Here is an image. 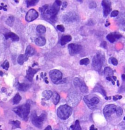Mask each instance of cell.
Here are the masks:
<instances>
[{
  "label": "cell",
  "mask_w": 125,
  "mask_h": 130,
  "mask_svg": "<svg viewBox=\"0 0 125 130\" xmlns=\"http://www.w3.org/2000/svg\"><path fill=\"white\" fill-rule=\"evenodd\" d=\"M39 17V13L37 11L34 9H31L28 10V12H27L26 15V20L28 22H32L33 20H35L37 18H38Z\"/></svg>",
  "instance_id": "cell-11"
},
{
  "label": "cell",
  "mask_w": 125,
  "mask_h": 130,
  "mask_svg": "<svg viewBox=\"0 0 125 130\" xmlns=\"http://www.w3.org/2000/svg\"><path fill=\"white\" fill-rule=\"evenodd\" d=\"M55 130H58V129H55Z\"/></svg>",
  "instance_id": "cell-54"
},
{
  "label": "cell",
  "mask_w": 125,
  "mask_h": 130,
  "mask_svg": "<svg viewBox=\"0 0 125 130\" xmlns=\"http://www.w3.org/2000/svg\"><path fill=\"white\" fill-rule=\"evenodd\" d=\"M52 102L54 103L55 105H58V103L59 102L60 100V95L58 94L56 92H55V93L52 94Z\"/></svg>",
  "instance_id": "cell-23"
},
{
  "label": "cell",
  "mask_w": 125,
  "mask_h": 130,
  "mask_svg": "<svg viewBox=\"0 0 125 130\" xmlns=\"http://www.w3.org/2000/svg\"><path fill=\"white\" fill-rule=\"evenodd\" d=\"M113 99H114V100L116 101V100H118V98H117L116 96H114V97H113Z\"/></svg>",
  "instance_id": "cell-46"
},
{
  "label": "cell",
  "mask_w": 125,
  "mask_h": 130,
  "mask_svg": "<svg viewBox=\"0 0 125 130\" xmlns=\"http://www.w3.org/2000/svg\"><path fill=\"white\" fill-rule=\"evenodd\" d=\"M21 100H22V97H21L19 93H16L15 96H14V98H13V104H15V105H17V104H19Z\"/></svg>",
  "instance_id": "cell-25"
},
{
  "label": "cell",
  "mask_w": 125,
  "mask_h": 130,
  "mask_svg": "<svg viewBox=\"0 0 125 130\" xmlns=\"http://www.w3.org/2000/svg\"><path fill=\"white\" fill-rule=\"evenodd\" d=\"M61 5V1H56L51 6H49L48 5L43 6V7L40 8V11L43 17L51 20H53L56 19V17L58 14Z\"/></svg>",
  "instance_id": "cell-1"
},
{
  "label": "cell",
  "mask_w": 125,
  "mask_h": 130,
  "mask_svg": "<svg viewBox=\"0 0 125 130\" xmlns=\"http://www.w3.org/2000/svg\"><path fill=\"white\" fill-rule=\"evenodd\" d=\"M112 79L114 80V81H116V80H117V78H116L115 76H113L112 77Z\"/></svg>",
  "instance_id": "cell-47"
},
{
  "label": "cell",
  "mask_w": 125,
  "mask_h": 130,
  "mask_svg": "<svg viewBox=\"0 0 125 130\" xmlns=\"http://www.w3.org/2000/svg\"><path fill=\"white\" fill-rule=\"evenodd\" d=\"M119 26L121 30L125 31V19H123L119 23Z\"/></svg>",
  "instance_id": "cell-31"
},
{
  "label": "cell",
  "mask_w": 125,
  "mask_h": 130,
  "mask_svg": "<svg viewBox=\"0 0 125 130\" xmlns=\"http://www.w3.org/2000/svg\"><path fill=\"white\" fill-rule=\"evenodd\" d=\"M107 39H108L110 42H111V43H114L116 40L115 37H114V34H113V33H112V34H108V35L107 36Z\"/></svg>",
  "instance_id": "cell-28"
},
{
  "label": "cell",
  "mask_w": 125,
  "mask_h": 130,
  "mask_svg": "<svg viewBox=\"0 0 125 130\" xmlns=\"http://www.w3.org/2000/svg\"><path fill=\"white\" fill-rule=\"evenodd\" d=\"M71 128H72V130H82L80 124H79V122L78 120H76L75 122V125L71 126Z\"/></svg>",
  "instance_id": "cell-26"
},
{
  "label": "cell",
  "mask_w": 125,
  "mask_h": 130,
  "mask_svg": "<svg viewBox=\"0 0 125 130\" xmlns=\"http://www.w3.org/2000/svg\"><path fill=\"white\" fill-rule=\"evenodd\" d=\"M117 108V107L115 105H112V104L111 105H106L103 109L104 115L106 117H111L113 114L116 112Z\"/></svg>",
  "instance_id": "cell-8"
},
{
  "label": "cell",
  "mask_w": 125,
  "mask_h": 130,
  "mask_svg": "<svg viewBox=\"0 0 125 130\" xmlns=\"http://www.w3.org/2000/svg\"><path fill=\"white\" fill-rule=\"evenodd\" d=\"M28 59V57L26 56L25 54H20L18 57L17 62L20 65H23L24 62Z\"/></svg>",
  "instance_id": "cell-20"
},
{
  "label": "cell",
  "mask_w": 125,
  "mask_h": 130,
  "mask_svg": "<svg viewBox=\"0 0 125 130\" xmlns=\"http://www.w3.org/2000/svg\"><path fill=\"white\" fill-rule=\"evenodd\" d=\"M90 63V60L88 58L82 59L80 60L81 65H88Z\"/></svg>",
  "instance_id": "cell-32"
},
{
  "label": "cell",
  "mask_w": 125,
  "mask_h": 130,
  "mask_svg": "<svg viewBox=\"0 0 125 130\" xmlns=\"http://www.w3.org/2000/svg\"><path fill=\"white\" fill-rule=\"evenodd\" d=\"M26 2L27 6L30 7L36 5L39 3V1L38 0H31V1H26Z\"/></svg>",
  "instance_id": "cell-27"
},
{
  "label": "cell",
  "mask_w": 125,
  "mask_h": 130,
  "mask_svg": "<svg viewBox=\"0 0 125 130\" xmlns=\"http://www.w3.org/2000/svg\"><path fill=\"white\" fill-rule=\"evenodd\" d=\"M68 50L69 53L70 55L74 56L79 53L82 50V46L80 45L74 44V43H71L68 46Z\"/></svg>",
  "instance_id": "cell-10"
},
{
  "label": "cell",
  "mask_w": 125,
  "mask_h": 130,
  "mask_svg": "<svg viewBox=\"0 0 125 130\" xmlns=\"http://www.w3.org/2000/svg\"><path fill=\"white\" fill-rule=\"evenodd\" d=\"M36 30H37V32H39V34H43L46 31V28L43 25H40L37 26Z\"/></svg>",
  "instance_id": "cell-24"
},
{
  "label": "cell",
  "mask_w": 125,
  "mask_h": 130,
  "mask_svg": "<svg viewBox=\"0 0 125 130\" xmlns=\"http://www.w3.org/2000/svg\"><path fill=\"white\" fill-rule=\"evenodd\" d=\"M72 108L70 106L64 105L59 106L57 110V115L62 120H66L71 116Z\"/></svg>",
  "instance_id": "cell-4"
},
{
  "label": "cell",
  "mask_w": 125,
  "mask_h": 130,
  "mask_svg": "<svg viewBox=\"0 0 125 130\" xmlns=\"http://www.w3.org/2000/svg\"><path fill=\"white\" fill-rule=\"evenodd\" d=\"M104 72V75H106V77H112L114 75V72H113L112 69L109 67L105 68Z\"/></svg>",
  "instance_id": "cell-22"
},
{
  "label": "cell",
  "mask_w": 125,
  "mask_h": 130,
  "mask_svg": "<svg viewBox=\"0 0 125 130\" xmlns=\"http://www.w3.org/2000/svg\"><path fill=\"white\" fill-rule=\"evenodd\" d=\"M5 38L6 39H8L9 38L11 39L12 40L13 42H16L19 41V37L16 34H15V33L11 32H7L5 34Z\"/></svg>",
  "instance_id": "cell-15"
},
{
  "label": "cell",
  "mask_w": 125,
  "mask_h": 130,
  "mask_svg": "<svg viewBox=\"0 0 125 130\" xmlns=\"http://www.w3.org/2000/svg\"><path fill=\"white\" fill-rule=\"evenodd\" d=\"M72 37L70 35L64 36L61 37V44L62 45H65L68 42H70L72 40Z\"/></svg>",
  "instance_id": "cell-19"
},
{
  "label": "cell",
  "mask_w": 125,
  "mask_h": 130,
  "mask_svg": "<svg viewBox=\"0 0 125 130\" xmlns=\"http://www.w3.org/2000/svg\"><path fill=\"white\" fill-rule=\"evenodd\" d=\"M52 94L53 93H52V92L51 90H46L45 91H43V93H42V97L45 100H47L50 99L52 97Z\"/></svg>",
  "instance_id": "cell-18"
},
{
  "label": "cell",
  "mask_w": 125,
  "mask_h": 130,
  "mask_svg": "<svg viewBox=\"0 0 125 130\" xmlns=\"http://www.w3.org/2000/svg\"><path fill=\"white\" fill-rule=\"evenodd\" d=\"M13 111L19 117L22 118L25 120H27L30 112V105L29 103H26L25 105L20 106L13 109Z\"/></svg>",
  "instance_id": "cell-3"
},
{
  "label": "cell",
  "mask_w": 125,
  "mask_h": 130,
  "mask_svg": "<svg viewBox=\"0 0 125 130\" xmlns=\"http://www.w3.org/2000/svg\"><path fill=\"white\" fill-rule=\"evenodd\" d=\"M95 128L94 125H92L91 126H90V130H95Z\"/></svg>",
  "instance_id": "cell-43"
},
{
  "label": "cell",
  "mask_w": 125,
  "mask_h": 130,
  "mask_svg": "<svg viewBox=\"0 0 125 130\" xmlns=\"http://www.w3.org/2000/svg\"><path fill=\"white\" fill-rule=\"evenodd\" d=\"M35 43L37 46H42L46 43V39L43 37H39L35 39Z\"/></svg>",
  "instance_id": "cell-17"
},
{
  "label": "cell",
  "mask_w": 125,
  "mask_h": 130,
  "mask_svg": "<svg viewBox=\"0 0 125 130\" xmlns=\"http://www.w3.org/2000/svg\"><path fill=\"white\" fill-rule=\"evenodd\" d=\"M96 7V3L95 1H91L89 4V7L90 9L95 8Z\"/></svg>",
  "instance_id": "cell-36"
},
{
  "label": "cell",
  "mask_w": 125,
  "mask_h": 130,
  "mask_svg": "<svg viewBox=\"0 0 125 130\" xmlns=\"http://www.w3.org/2000/svg\"><path fill=\"white\" fill-rule=\"evenodd\" d=\"M46 118V115L45 114H42L40 116H37L35 112H32L31 115V121H32L33 125L39 128H42L43 122L45 120Z\"/></svg>",
  "instance_id": "cell-5"
},
{
  "label": "cell",
  "mask_w": 125,
  "mask_h": 130,
  "mask_svg": "<svg viewBox=\"0 0 125 130\" xmlns=\"http://www.w3.org/2000/svg\"><path fill=\"white\" fill-rule=\"evenodd\" d=\"M122 98V96H118V99H121Z\"/></svg>",
  "instance_id": "cell-50"
},
{
  "label": "cell",
  "mask_w": 125,
  "mask_h": 130,
  "mask_svg": "<svg viewBox=\"0 0 125 130\" xmlns=\"http://www.w3.org/2000/svg\"><path fill=\"white\" fill-rule=\"evenodd\" d=\"M74 84H75V87H78L82 93H87L88 92V87L85 85V83L83 81H82L80 78H75L73 81Z\"/></svg>",
  "instance_id": "cell-7"
},
{
  "label": "cell",
  "mask_w": 125,
  "mask_h": 130,
  "mask_svg": "<svg viewBox=\"0 0 125 130\" xmlns=\"http://www.w3.org/2000/svg\"><path fill=\"white\" fill-rule=\"evenodd\" d=\"M106 45H107L106 42L105 41H103L101 43V46H102V47L104 48H106Z\"/></svg>",
  "instance_id": "cell-41"
},
{
  "label": "cell",
  "mask_w": 125,
  "mask_h": 130,
  "mask_svg": "<svg viewBox=\"0 0 125 130\" xmlns=\"http://www.w3.org/2000/svg\"><path fill=\"white\" fill-rule=\"evenodd\" d=\"M124 120H125V117H124Z\"/></svg>",
  "instance_id": "cell-53"
},
{
  "label": "cell",
  "mask_w": 125,
  "mask_h": 130,
  "mask_svg": "<svg viewBox=\"0 0 125 130\" xmlns=\"http://www.w3.org/2000/svg\"><path fill=\"white\" fill-rule=\"evenodd\" d=\"M49 77L54 83L61 80L62 78V73L58 70H52L49 72Z\"/></svg>",
  "instance_id": "cell-9"
},
{
  "label": "cell",
  "mask_w": 125,
  "mask_h": 130,
  "mask_svg": "<svg viewBox=\"0 0 125 130\" xmlns=\"http://www.w3.org/2000/svg\"><path fill=\"white\" fill-rule=\"evenodd\" d=\"M3 7H4L1 6V7H0V9H3Z\"/></svg>",
  "instance_id": "cell-52"
},
{
  "label": "cell",
  "mask_w": 125,
  "mask_h": 130,
  "mask_svg": "<svg viewBox=\"0 0 125 130\" xmlns=\"http://www.w3.org/2000/svg\"><path fill=\"white\" fill-rule=\"evenodd\" d=\"M35 53V50L33 46H31V45H29V46H27L26 51H25V55L26 56H32L34 55V54Z\"/></svg>",
  "instance_id": "cell-16"
},
{
  "label": "cell",
  "mask_w": 125,
  "mask_h": 130,
  "mask_svg": "<svg viewBox=\"0 0 125 130\" xmlns=\"http://www.w3.org/2000/svg\"><path fill=\"white\" fill-rule=\"evenodd\" d=\"M57 29H58L59 31H60L61 32H64V31H65V28H64V26H62L61 25H59L57 26Z\"/></svg>",
  "instance_id": "cell-38"
},
{
  "label": "cell",
  "mask_w": 125,
  "mask_h": 130,
  "mask_svg": "<svg viewBox=\"0 0 125 130\" xmlns=\"http://www.w3.org/2000/svg\"><path fill=\"white\" fill-rule=\"evenodd\" d=\"M84 101L88 108L91 109H94L96 107V105L99 103V99L97 96H93L91 99H88V96H85L84 98Z\"/></svg>",
  "instance_id": "cell-6"
},
{
  "label": "cell",
  "mask_w": 125,
  "mask_h": 130,
  "mask_svg": "<svg viewBox=\"0 0 125 130\" xmlns=\"http://www.w3.org/2000/svg\"><path fill=\"white\" fill-rule=\"evenodd\" d=\"M35 65H38V63H34V64H32V67H34V66H35Z\"/></svg>",
  "instance_id": "cell-49"
},
{
  "label": "cell",
  "mask_w": 125,
  "mask_h": 130,
  "mask_svg": "<svg viewBox=\"0 0 125 130\" xmlns=\"http://www.w3.org/2000/svg\"><path fill=\"white\" fill-rule=\"evenodd\" d=\"M121 77H122V79H123V81H125V75H124V74H123V75H122Z\"/></svg>",
  "instance_id": "cell-45"
},
{
  "label": "cell",
  "mask_w": 125,
  "mask_h": 130,
  "mask_svg": "<svg viewBox=\"0 0 125 130\" xmlns=\"http://www.w3.org/2000/svg\"><path fill=\"white\" fill-rule=\"evenodd\" d=\"M18 88L21 91H26L29 88V85L26 83H19V86H18Z\"/></svg>",
  "instance_id": "cell-21"
},
{
  "label": "cell",
  "mask_w": 125,
  "mask_h": 130,
  "mask_svg": "<svg viewBox=\"0 0 125 130\" xmlns=\"http://www.w3.org/2000/svg\"><path fill=\"white\" fill-rule=\"evenodd\" d=\"M109 60H111V62L112 63L114 66H117V64H118V60L116 59L115 57H111Z\"/></svg>",
  "instance_id": "cell-35"
},
{
  "label": "cell",
  "mask_w": 125,
  "mask_h": 130,
  "mask_svg": "<svg viewBox=\"0 0 125 130\" xmlns=\"http://www.w3.org/2000/svg\"><path fill=\"white\" fill-rule=\"evenodd\" d=\"M3 75V72H1V71H0V76H2Z\"/></svg>",
  "instance_id": "cell-48"
},
{
  "label": "cell",
  "mask_w": 125,
  "mask_h": 130,
  "mask_svg": "<svg viewBox=\"0 0 125 130\" xmlns=\"http://www.w3.org/2000/svg\"><path fill=\"white\" fill-rule=\"evenodd\" d=\"M39 70H40V69H34L31 67H29L26 72V78L29 81H32L33 78L34 76V75L37 72H38Z\"/></svg>",
  "instance_id": "cell-14"
},
{
  "label": "cell",
  "mask_w": 125,
  "mask_h": 130,
  "mask_svg": "<svg viewBox=\"0 0 125 130\" xmlns=\"http://www.w3.org/2000/svg\"><path fill=\"white\" fill-rule=\"evenodd\" d=\"M12 125H13V128H20V122L19 120H16V121H12L11 122Z\"/></svg>",
  "instance_id": "cell-30"
},
{
  "label": "cell",
  "mask_w": 125,
  "mask_h": 130,
  "mask_svg": "<svg viewBox=\"0 0 125 130\" xmlns=\"http://www.w3.org/2000/svg\"><path fill=\"white\" fill-rule=\"evenodd\" d=\"M118 15V10H114L111 12V16L112 17H117Z\"/></svg>",
  "instance_id": "cell-39"
},
{
  "label": "cell",
  "mask_w": 125,
  "mask_h": 130,
  "mask_svg": "<svg viewBox=\"0 0 125 130\" xmlns=\"http://www.w3.org/2000/svg\"><path fill=\"white\" fill-rule=\"evenodd\" d=\"M66 81H67V80H66L65 78H64V79H61V80H59V81H57V82L55 83V84H64V83H66Z\"/></svg>",
  "instance_id": "cell-37"
},
{
  "label": "cell",
  "mask_w": 125,
  "mask_h": 130,
  "mask_svg": "<svg viewBox=\"0 0 125 130\" xmlns=\"http://www.w3.org/2000/svg\"><path fill=\"white\" fill-rule=\"evenodd\" d=\"M62 19L65 23L73 22L77 19V15L74 12H69L65 15Z\"/></svg>",
  "instance_id": "cell-13"
},
{
  "label": "cell",
  "mask_w": 125,
  "mask_h": 130,
  "mask_svg": "<svg viewBox=\"0 0 125 130\" xmlns=\"http://www.w3.org/2000/svg\"><path fill=\"white\" fill-rule=\"evenodd\" d=\"M116 113H117V116H118V117L121 116L122 114H123V109H122V108H120V107H117Z\"/></svg>",
  "instance_id": "cell-33"
},
{
  "label": "cell",
  "mask_w": 125,
  "mask_h": 130,
  "mask_svg": "<svg viewBox=\"0 0 125 130\" xmlns=\"http://www.w3.org/2000/svg\"><path fill=\"white\" fill-rule=\"evenodd\" d=\"M44 130H52V128H51V126H49H49H48L47 127H46V128H45Z\"/></svg>",
  "instance_id": "cell-42"
},
{
  "label": "cell",
  "mask_w": 125,
  "mask_h": 130,
  "mask_svg": "<svg viewBox=\"0 0 125 130\" xmlns=\"http://www.w3.org/2000/svg\"><path fill=\"white\" fill-rule=\"evenodd\" d=\"M102 6L103 7L104 17H106L109 15L110 12L111 11V3L109 1H102Z\"/></svg>",
  "instance_id": "cell-12"
},
{
  "label": "cell",
  "mask_w": 125,
  "mask_h": 130,
  "mask_svg": "<svg viewBox=\"0 0 125 130\" xmlns=\"http://www.w3.org/2000/svg\"><path fill=\"white\" fill-rule=\"evenodd\" d=\"M2 67L4 69H5V70H8L9 67V62L7 61V60H6V61L3 63V64L2 65Z\"/></svg>",
  "instance_id": "cell-34"
},
{
  "label": "cell",
  "mask_w": 125,
  "mask_h": 130,
  "mask_svg": "<svg viewBox=\"0 0 125 130\" xmlns=\"http://www.w3.org/2000/svg\"><path fill=\"white\" fill-rule=\"evenodd\" d=\"M105 62L104 54L102 52H98L93 59L92 66L95 70L100 72L104 63Z\"/></svg>",
  "instance_id": "cell-2"
},
{
  "label": "cell",
  "mask_w": 125,
  "mask_h": 130,
  "mask_svg": "<svg viewBox=\"0 0 125 130\" xmlns=\"http://www.w3.org/2000/svg\"><path fill=\"white\" fill-rule=\"evenodd\" d=\"M13 22H14V17L12 16H10L8 18V19L6 20V23L8 25L10 26H12L13 23Z\"/></svg>",
  "instance_id": "cell-29"
},
{
  "label": "cell",
  "mask_w": 125,
  "mask_h": 130,
  "mask_svg": "<svg viewBox=\"0 0 125 130\" xmlns=\"http://www.w3.org/2000/svg\"><path fill=\"white\" fill-rule=\"evenodd\" d=\"M106 79L107 80H108V81H112V78H111V77H106Z\"/></svg>",
  "instance_id": "cell-44"
},
{
  "label": "cell",
  "mask_w": 125,
  "mask_h": 130,
  "mask_svg": "<svg viewBox=\"0 0 125 130\" xmlns=\"http://www.w3.org/2000/svg\"><path fill=\"white\" fill-rule=\"evenodd\" d=\"M119 85H120V84H119V81H117V86H119Z\"/></svg>",
  "instance_id": "cell-51"
},
{
  "label": "cell",
  "mask_w": 125,
  "mask_h": 130,
  "mask_svg": "<svg viewBox=\"0 0 125 130\" xmlns=\"http://www.w3.org/2000/svg\"><path fill=\"white\" fill-rule=\"evenodd\" d=\"M113 34H114L115 39H118L121 37V35H120V34H117V33H113Z\"/></svg>",
  "instance_id": "cell-40"
}]
</instances>
